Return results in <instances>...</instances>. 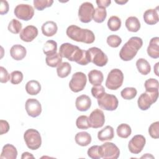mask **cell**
<instances>
[{"instance_id":"37","label":"cell","mask_w":159,"mask_h":159,"mask_svg":"<svg viewBox=\"0 0 159 159\" xmlns=\"http://www.w3.org/2000/svg\"><path fill=\"white\" fill-rule=\"evenodd\" d=\"M76 125L78 129L83 130L88 129L91 127L89 118L88 117V116L84 115L80 116L77 118L76 121Z\"/></svg>"},{"instance_id":"32","label":"cell","mask_w":159,"mask_h":159,"mask_svg":"<svg viewBox=\"0 0 159 159\" xmlns=\"http://www.w3.org/2000/svg\"><path fill=\"white\" fill-rule=\"evenodd\" d=\"M62 61V57L60 56L59 53H56L53 55L47 56L45 58V62L47 65L50 67H57Z\"/></svg>"},{"instance_id":"2","label":"cell","mask_w":159,"mask_h":159,"mask_svg":"<svg viewBox=\"0 0 159 159\" xmlns=\"http://www.w3.org/2000/svg\"><path fill=\"white\" fill-rule=\"evenodd\" d=\"M67 36L73 40L85 43H92L94 42L95 36L93 31L82 29L75 25H71L66 29Z\"/></svg>"},{"instance_id":"15","label":"cell","mask_w":159,"mask_h":159,"mask_svg":"<svg viewBox=\"0 0 159 159\" xmlns=\"http://www.w3.org/2000/svg\"><path fill=\"white\" fill-rule=\"evenodd\" d=\"M25 107L27 114L32 117H38L42 112L41 104L36 99H28L25 102Z\"/></svg>"},{"instance_id":"25","label":"cell","mask_w":159,"mask_h":159,"mask_svg":"<svg viewBox=\"0 0 159 159\" xmlns=\"http://www.w3.org/2000/svg\"><path fill=\"white\" fill-rule=\"evenodd\" d=\"M91 136L86 132H78L75 137L76 143L80 146L86 147L91 142Z\"/></svg>"},{"instance_id":"47","label":"cell","mask_w":159,"mask_h":159,"mask_svg":"<svg viewBox=\"0 0 159 159\" xmlns=\"http://www.w3.org/2000/svg\"><path fill=\"white\" fill-rule=\"evenodd\" d=\"M9 6L7 1H4V0L1 1V6H0V14L1 15L7 14L9 11Z\"/></svg>"},{"instance_id":"14","label":"cell","mask_w":159,"mask_h":159,"mask_svg":"<svg viewBox=\"0 0 159 159\" xmlns=\"http://www.w3.org/2000/svg\"><path fill=\"white\" fill-rule=\"evenodd\" d=\"M88 118L91 127L94 129L102 127L105 122L104 112L99 109H96L93 111Z\"/></svg>"},{"instance_id":"38","label":"cell","mask_w":159,"mask_h":159,"mask_svg":"<svg viewBox=\"0 0 159 159\" xmlns=\"http://www.w3.org/2000/svg\"><path fill=\"white\" fill-rule=\"evenodd\" d=\"M22 25L21 22H20V21H19L16 19H13L9 23L7 29H8V30L11 33L14 34H17L22 30Z\"/></svg>"},{"instance_id":"21","label":"cell","mask_w":159,"mask_h":159,"mask_svg":"<svg viewBox=\"0 0 159 159\" xmlns=\"http://www.w3.org/2000/svg\"><path fill=\"white\" fill-rule=\"evenodd\" d=\"M17 156L16 148L12 144L7 143L2 147L0 156L1 159H16Z\"/></svg>"},{"instance_id":"51","label":"cell","mask_w":159,"mask_h":159,"mask_svg":"<svg viewBox=\"0 0 159 159\" xmlns=\"http://www.w3.org/2000/svg\"><path fill=\"white\" fill-rule=\"evenodd\" d=\"M116 3H117V4H121V5H122V4H124L125 3H126V2H127V1H116Z\"/></svg>"},{"instance_id":"19","label":"cell","mask_w":159,"mask_h":159,"mask_svg":"<svg viewBox=\"0 0 159 159\" xmlns=\"http://www.w3.org/2000/svg\"><path fill=\"white\" fill-rule=\"evenodd\" d=\"M27 53L26 48L19 44L14 45L10 49V55L15 60L19 61L25 58Z\"/></svg>"},{"instance_id":"49","label":"cell","mask_w":159,"mask_h":159,"mask_svg":"<svg viewBox=\"0 0 159 159\" xmlns=\"http://www.w3.org/2000/svg\"><path fill=\"white\" fill-rule=\"evenodd\" d=\"M34 158V157L33 156L32 154H31L29 152H24L22 155V157H21V158L22 159H25V158Z\"/></svg>"},{"instance_id":"22","label":"cell","mask_w":159,"mask_h":159,"mask_svg":"<svg viewBox=\"0 0 159 159\" xmlns=\"http://www.w3.org/2000/svg\"><path fill=\"white\" fill-rule=\"evenodd\" d=\"M42 34L47 37H52L56 34L58 30L57 24L53 21H47L42 25Z\"/></svg>"},{"instance_id":"1","label":"cell","mask_w":159,"mask_h":159,"mask_svg":"<svg viewBox=\"0 0 159 159\" xmlns=\"http://www.w3.org/2000/svg\"><path fill=\"white\" fill-rule=\"evenodd\" d=\"M59 54L62 58H67L71 61H75L81 65H86L90 62L87 50H82L78 46L70 43H64L61 45Z\"/></svg>"},{"instance_id":"24","label":"cell","mask_w":159,"mask_h":159,"mask_svg":"<svg viewBox=\"0 0 159 159\" xmlns=\"http://www.w3.org/2000/svg\"><path fill=\"white\" fill-rule=\"evenodd\" d=\"M114 129L110 125L106 126L104 129H101L98 133V138L101 142L111 140L114 138Z\"/></svg>"},{"instance_id":"45","label":"cell","mask_w":159,"mask_h":159,"mask_svg":"<svg viewBox=\"0 0 159 159\" xmlns=\"http://www.w3.org/2000/svg\"><path fill=\"white\" fill-rule=\"evenodd\" d=\"M10 80V75L3 66L0 67V81L1 83H6Z\"/></svg>"},{"instance_id":"39","label":"cell","mask_w":159,"mask_h":159,"mask_svg":"<svg viewBox=\"0 0 159 159\" xmlns=\"http://www.w3.org/2000/svg\"><path fill=\"white\" fill-rule=\"evenodd\" d=\"M34 7L39 11H43L44 9L50 7L53 3V0H34Z\"/></svg>"},{"instance_id":"27","label":"cell","mask_w":159,"mask_h":159,"mask_svg":"<svg viewBox=\"0 0 159 159\" xmlns=\"http://www.w3.org/2000/svg\"><path fill=\"white\" fill-rule=\"evenodd\" d=\"M25 90L30 95H37L41 90V85L38 81L30 80L26 83Z\"/></svg>"},{"instance_id":"3","label":"cell","mask_w":159,"mask_h":159,"mask_svg":"<svg viewBox=\"0 0 159 159\" xmlns=\"http://www.w3.org/2000/svg\"><path fill=\"white\" fill-rule=\"evenodd\" d=\"M142 39L139 37H132L122 47L119 57L123 61H130L136 55L139 50L142 47Z\"/></svg>"},{"instance_id":"31","label":"cell","mask_w":159,"mask_h":159,"mask_svg":"<svg viewBox=\"0 0 159 159\" xmlns=\"http://www.w3.org/2000/svg\"><path fill=\"white\" fill-rule=\"evenodd\" d=\"M116 132L119 137L122 139H127L130 135L132 133V129L129 125L127 124H120L117 127Z\"/></svg>"},{"instance_id":"50","label":"cell","mask_w":159,"mask_h":159,"mask_svg":"<svg viewBox=\"0 0 159 159\" xmlns=\"http://www.w3.org/2000/svg\"><path fill=\"white\" fill-rule=\"evenodd\" d=\"M158 64H159V63H158H158H157L155 64V67H154V71H155V73L156 75H157V76H158V72H157V70H158Z\"/></svg>"},{"instance_id":"48","label":"cell","mask_w":159,"mask_h":159,"mask_svg":"<svg viewBox=\"0 0 159 159\" xmlns=\"http://www.w3.org/2000/svg\"><path fill=\"white\" fill-rule=\"evenodd\" d=\"M96 2L98 5V7H101L104 9L107 7L111 3V0H97Z\"/></svg>"},{"instance_id":"18","label":"cell","mask_w":159,"mask_h":159,"mask_svg":"<svg viewBox=\"0 0 159 159\" xmlns=\"http://www.w3.org/2000/svg\"><path fill=\"white\" fill-rule=\"evenodd\" d=\"M147 51L151 58L157 59L159 57V38L158 37L151 39Z\"/></svg>"},{"instance_id":"5","label":"cell","mask_w":159,"mask_h":159,"mask_svg":"<svg viewBox=\"0 0 159 159\" xmlns=\"http://www.w3.org/2000/svg\"><path fill=\"white\" fill-rule=\"evenodd\" d=\"M24 139L26 145L30 150H37L41 146L42 138L39 131L35 129H27L24 132Z\"/></svg>"},{"instance_id":"42","label":"cell","mask_w":159,"mask_h":159,"mask_svg":"<svg viewBox=\"0 0 159 159\" xmlns=\"http://www.w3.org/2000/svg\"><path fill=\"white\" fill-rule=\"evenodd\" d=\"M23 80V74L21 71L16 70L11 73V83L13 84H18Z\"/></svg>"},{"instance_id":"33","label":"cell","mask_w":159,"mask_h":159,"mask_svg":"<svg viewBox=\"0 0 159 159\" xmlns=\"http://www.w3.org/2000/svg\"><path fill=\"white\" fill-rule=\"evenodd\" d=\"M107 27L111 31H117L121 27V20L116 16L109 17L107 21Z\"/></svg>"},{"instance_id":"26","label":"cell","mask_w":159,"mask_h":159,"mask_svg":"<svg viewBox=\"0 0 159 159\" xmlns=\"http://www.w3.org/2000/svg\"><path fill=\"white\" fill-rule=\"evenodd\" d=\"M127 30L132 32H137L140 29V23L137 17L135 16L129 17L125 22Z\"/></svg>"},{"instance_id":"29","label":"cell","mask_w":159,"mask_h":159,"mask_svg":"<svg viewBox=\"0 0 159 159\" xmlns=\"http://www.w3.org/2000/svg\"><path fill=\"white\" fill-rule=\"evenodd\" d=\"M71 66L68 62H63L60 63L57 68V73L58 77L61 78L67 77L71 73Z\"/></svg>"},{"instance_id":"11","label":"cell","mask_w":159,"mask_h":159,"mask_svg":"<svg viewBox=\"0 0 159 159\" xmlns=\"http://www.w3.org/2000/svg\"><path fill=\"white\" fill-rule=\"evenodd\" d=\"M94 7L92 3L84 2L82 3L78 9V17L80 20L83 23H89L93 18Z\"/></svg>"},{"instance_id":"28","label":"cell","mask_w":159,"mask_h":159,"mask_svg":"<svg viewBox=\"0 0 159 159\" xmlns=\"http://www.w3.org/2000/svg\"><path fill=\"white\" fill-rule=\"evenodd\" d=\"M136 66L140 73L143 75H148L151 70L150 63L144 58H139L136 61Z\"/></svg>"},{"instance_id":"9","label":"cell","mask_w":159,"mask_h":159,"mask_svg":"<svg viewBox=\"0 0 159 159\" xmlns=\"http://www.w3.org/2000/svg\"><path fill=\"white\" fill-rule=\"evenodd\" d=\"M87 82L86 75L83 72H76L71 77L69 83V87L71 91L78 93L84 89Z\"/></svg>"},{"instance_id":"6","label":"cell","mask_w":159,"mask_h":159,"mask_svg":"<svg viewBox=\"0 0 159 159\" xmlns=\"http://www.w3.org/2000/svg\"><path fill=\"white\" fill-rule=\"evenodd\" d=\"M98 106L102 109L106 111H112L116 110L119 104V101L116 96L111 94L106 93V92L98 99Z\"/></svg>"},{"instance_id":"44","label":"cell","mask_w":159,"mask_h":159,"mask_svg":"<svg viewBox=\"0 0 159 159\" xmlns=\"http://www.w3.org/2000/svg\"><path fill=\"white\" fill-rule=\"evenodd\" d=\"M104 93V88L101 84L98 86H93L91 88L92 96L96 99H98L99 97H101Z\"/></svg>"},{"instance_id":"36","label":"cell","mask_w":159,"mask_h":159,"mask_svg":"<svg viewBox=\"0 0 159 159\" xmlns=\"http://www.w3.org/2000/svg\"><path fill=\"white\" fill-rule=\"evenodd\" d=\"M137 93V89L133 87L125 88L120 92L122 98L126 100L132 99L136 96Z\"/></svg>"},{"instance_id":"20","label":"cell","mask_w":159,"mask_h":159,"mask_svg":"<svg viewBox=\"0 0 159 159\" xmlns=\"http://www.w3.org/2000/svg\"><path fill=\"white\" fill-rule=\"evenodd\" d=\"M158 7L157 9H149L145 11L143 14V20L148 25H155L158 20Z\"/></svg>"},{"instance_id":"16","label":"cell","mask_w":159,"mask_h":159,"mask_svg":"<svg viewBox=\"0 0 159 159\" xmlns=\"http://www.w3.org/2000/svg\"><path fill=\"white\" fill-rule=\"evenodd\" d=\"M38 35V29L34 25H27L20 32V39L25 42H30L34 40Z\"/></svg>"},{"instance_id":"46","label":"cell","mask_w":159,"mask_h":159,"mask_svg":"<svg viewBox=\"0 0 159 159\" xmlns=\"http://www.w3.org/2000/svg\"><path fill=\"white\" fill-rule=\"evenodd\" d=\"M9 130V123L4 120H0V134L3 135L6 134Z\"/></svg>"},{"instance_id":"17","label":"cell","mask_w":159,"mask_h":159,"mask_svg":"<svg viewBox=\"0 0 159 159\" xmlns=\"http://www.w3.org/2000/svg\"><path fill=\"white\" fill-rule=\"evenodd\" d=\"M91 100L90 98L86 94H82L76 99L75 106L80 111H86L91 107Z\"/></svg>"},{"instance_id":"40","label":"cell","mask_w":159,"mask_h":159,"mask_svg":"<svg viewBox=\"0 0 159 159\" xmlns=\"http://www.w3.org/2000/svg\"><path fill=\"white\" fill-rule=\"evenodd\" d=\"M106 40L107 44L112 48L118 47L122 43L121 38L117 35H111L108 36Z\"/></svg>"},{"instance_id":"12","label":"cell","mask_w":159,"mask_h":159,"mask_svg":"<svg viewBox=\"0 0 159 159\" xmlns=\"http://www.w3.org/2000/svg\"><path fill=\"white\" fill-rule=\"evenodd\" d=\"M14 13L18 19L27 21L33 17L34 9L32 6L29 4H20L15 7Z\"/></svg>"},{"instance_id":"34","label":"cell","mask_w":159,"mask_h":159,"mask_svg":"<svg viewBox=\"0 0 159 159\" xmlns=\"http://www.w3.org/2000/svg\"><path fill=\"white\" fill-rule=\"evenodd\" d=\"M107 17V12L106 9L97 7L94 10L93 20L97 23H102L104 21Z\"/></svg>"},{"instance_id":"35","label":"cell","mask_w":159,"mask_h":159,"mask_svg":"<svg viewBox=\"0 0 159 159\" xmlns=\"http://www.w3.org/2000/svg\"><path fill=\"white\" fill-rule=\"evenodd\" d=\"M145 88L147 92L158 91V81L155 78H149L144 83Z\"/></svg>"},{"instance_id":"13","label":"cell","mask_w":159,"mask_h":159,"mask_svg":"<svg viewBox=\"0 0 159 159\" xmlns=\"http://www.w3.org/2000/svg\"><path fill=\"white\" fill-rule=\"evenodd\" d=\"M146 143V139L142 135H134L129 141L128 148L129 151L134 154L140 153Z\"/></svg>"},{"instance_id":"8","label":"cell","mask_w":159,"mask_h":159,"mask_svg":"<svg viewBox=\"0 0 159 159\" xmlns=\"http://www.w3.org/2000/svg\"><path fill=\"white\" fill-rule=\"evenodd\" d=\"M158 97V91L147 92L145 91L140 94L137 100L138 107L142 111L148 109L152 104L155 103Z\"/></svg>"},{"instance_id":"10","label":"cell","mask_w":159,"mask_h":159,"mask_svg":"<svg viewBox=\"0 0 159 159\" xmlns=\"http://www.w3.org/2000/svg\"><path fill=\"white\" fill-rule=\"evenodd\" d=\"M99 153L104 159H117L119 157L120 150L114 143L106 142L99 146Z\"/></svg>"},{"instance_id":"23","label":"cell","mask_w":159,"mask_h":159,"mask_svg":"<svg viewBox=\"0 0 159 159\" xmlns=\"http://www.w3.org/2000/svg\"><path fill=\"white\" fill-rule=\"evenodd\" d=\"M88 79L89 83L93 86L101 84L104 80L102 73L97 70H93L88 73Z\"/></svg>"},{"instance_id":"41","label":"cell","mask_w":159,"mask_h":159,"mask_svg":"<svg viewBox=\"0 0 159 159\" xmlns=\"http://www.w3.org/2000/svg\"><path fill=\"white\" fill-rule=\"evenodd\" d=\"M148 133L153 139L159 138V122L157 121L152 123L148 128Z\"/></svg>"},{"instance_id":"43","label":"cell","mask_w":159,"mask_h":159,"mask_svg":"<svg viewBox=\"0 0 159 159\" xmlns=\"http://www.w3.org/2000/svg\"><path fill=\"white\" fill-rule=\"evenodd\" d=\"M87 154L92 159H100L101 158L99 153V146L93 145L88 148Z\"/></svg>"},{"instance_id":"4","label":"cell","mask_w":159,"mask_h":159,"mask_svg":"<svg viewBox=\"0 0 159 159\" xmlns=\"http://www.w3.org/2000/svg\"><path fill=\"white\" fill-rule=\"evenodd\" d=\"M123 81L124 75L122 71L114 68L108 73L106 81V86L111 90H116L122 86Z\"/></svg>"},{"instance_id":"7","label":"cell","mask_w":159,"mask_h":159,"mask_svg":"<svg viewBox=\"0 0 159 159\" xmlns=\"http://www.w3.org/2000/svg\"><path fill=\"white\" fill-rule=\"evenodd\" d=\"M89 61L98 66H104L108 61L107 56L99 48L91 47L88 50Z\"/></svg>"},{"instance_id":"30","label":"cell","mask_w":159,"mask_h":159,"mask_svg":"<svg viewBox=\"0 0 159 159\" xmlns=\"http://www.w3.org/2000/svg\"><path fill=\"white\" fill-rule=\"evenodd\" d=\"M57 43L53 40H47L43 47V52L47 56L52 55L57 53Z\"/></svg>"}]
</instances>
